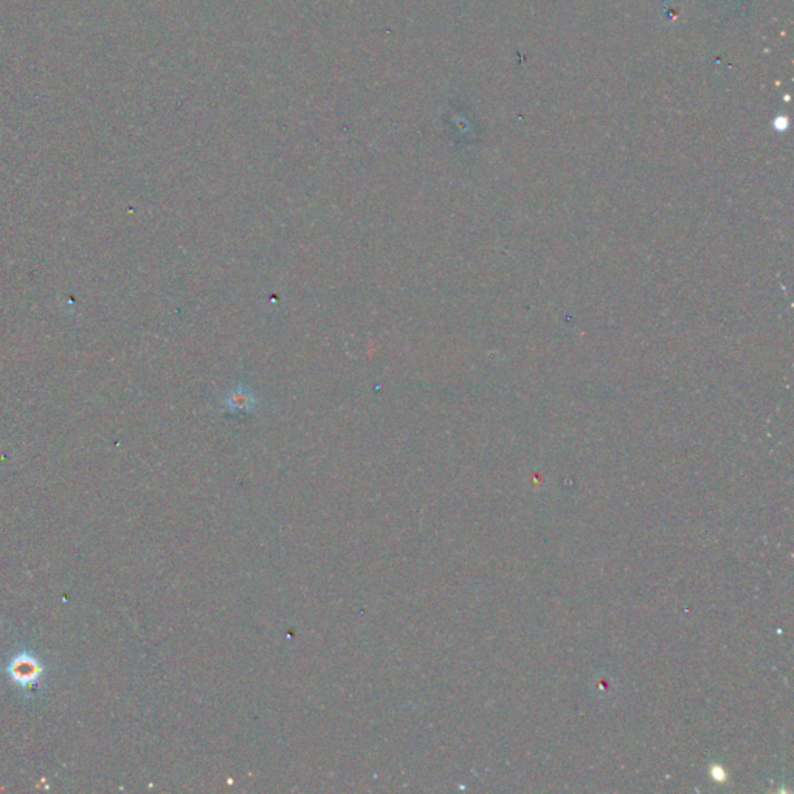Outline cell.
Wrapping results in <instances>:
<instances>
[{
    "mask_svg": "<svg viewBox=\"0 0 794 794\" xmlns=\"http://www.w3.org/2000/svg\"><path fill=\"white\" fill-rule=\"evenodd\" d=\"M225 406L232 411H246L252 410L255 406V396L248 390L237 386L232 391H228L225 399Z\"/></svg>",
    "mask_w": 794,
    "mask_h": 794,
    "instance_id": "2",
    "label": "cell"
},
{
    "mask_svg": "<svg viewBox=\"0 0 794 794\" xmlns=\"http://www.w3.org/2000/svg\"><path fill=\"white\" fill-rule=\"evenodd\" d=\"M5 674L16 686L25 689L42 681L45 669L33 651L20 650L6 664Z\"/></svg>",
    "mask_w": 794,
    "mask_h": 794,
    "instance_id": "1",
    "label": "cell"
}]
</instances>
